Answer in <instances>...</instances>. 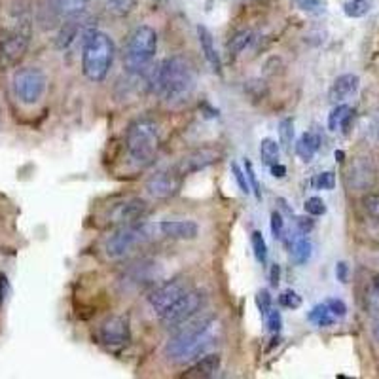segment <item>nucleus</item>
Returning <instances> with one entry per match:
<instances>
[{"mask_svg":"<svg viewBox=\"0 0 379 379\" xmlns=\"http://www.w3.org/2000/svg\"><path fill=\"white\" fill-rule=\"evenodd\" d=\"M279 141L287 150H290L294 141V121L292 118H285L279 121Z\"/></svg>","mask_w":379,"mask_h":379,"instance_id":"nucleus-30","label":"nucleus"},{"mask_svg":"<svg viewBox=\"0 0 379 379\" xmlns=\"http://www.w3.org/2000/svg\"><path fill=\"white\" fill-rule=\"evenodd\" d=\"M296 2L305 12H317L324 6V0H296Z\"/></svg>","mask_w":379,"mask_h":379,"instance_id":"nucleus-41","label":"nucleus"},{"mask_svg":"<svg viewBox=\"0 0 379 379\" xmlns=\"http://www.w3.org/2000/svg\"><path fill=\"white\" fill-rule=\"evenodd\" d=\"M362 207L368 212V217L379 220V194H368V196H364Z\"/></svg>","mask_w":379,"mask_h":379,"instance_id":"nucleus-34","label":"nucleus"},{"mask_svg":"<svg viewBox=\"0 0 379 379\" xmlns=\"http://www.w3.org/2000/svg\"><path fill=\"white\" fill-rule=\"evenodd\" d=\"M370 10H372V0H349L344 6L345 15L353 17V19L364 17Z\"/></svg>","mask_w":379,"mask_h":379,"instance_id":"nucleus-27","label":"nucleus"},{"mask_svg":"<svg viewBox=\"0 0 379 379\" xmlns=\"http://www.w3.org/2000/svg\"><path fill=\"white\" fill-rule=\"evenodd\" d=\"M232 173L235 176V183H237L239 190L243 192V194H251L253 190H251V184H249V178H246L245 169H241L237 163H232Z\"/></svg>","mask_w":379,"mask_h":379,"instance_id":"nucleus-35","label":"nucleus"},{"mask_svg":"<svg viewBox=\"0 0 379 379\" xmlns=\"http://www.w3.org/2000/svg\"><path fill=\"white\" fill-rule=\"evenodd\" d=\"M150 237V228L144 224H127L119 226L116 232L110 233V237L106 239L105 253L108 258L119 260L133 251L135 246L142 245Z\"/></svg>","mask_w":379,"mask_h":379,"instance_id":"nucleus-6","label":"nucleus"},{"mask_svg":"<svg viewBox=\"0 0 379 379\" xmlns=\"http://www.w3.org/2000/svg\"><path fill=\"white\" fill-rule=\"evenodd\" d=\"M31 44V27H17L6 31L0 40V67L12 69L22 61Z\"/></svg>","mask_w":379,"mask_h":379,"instance_id":"nucleus-9","label":"nucleus"},{"mask_svg":"<svg viewBox=\"0 0 379 379\" xmlns=\"http://www.w3.org/2000/svg\"><path fill=\"white\" fill-rule=\"evenodd\" d=\"M158 51V33L148 25L137 27L124 46V67L127 72H141L146 69Z\"/></svg>","mask_w":379,"mask_h":379,"instance_id":"nucleus-5","label":"nucleus"},{"mask_svg":"<svg viewBox=\"0 0 379 379\" xmlns=\"http://www.w3.org/2000/svg\"><path fill=\"white\" fill-rule=\"evenodd\" d=\"M220 323L214 315L192 317L190 321L178 326L175 336L169 337L165 344V357L175 364L196 362L197 358L211 351L218 344Z\"/></svg>","mask_w":379,"mask_h":379,"instance_id":"nucleus-1","label":"nucleus"},{"mask_svg":"<svg viewBox=\"0 0 379 379\" xmlns=\"http://www.w3.org/2000/svg\"><path fill=\"white\" fill-rule=\"evenodd\" d=\"M326 305L332 311V315L336 317V319H342V317L347 315V305L344 303V300H337V298H330V300H326Z\"/></svg>","mask_w":379,"mask_h":379,"instance_id":"nucleus-39","label":"nucleus"},{"mask_svg":"<svg viewBox=\"0 0 379 379\" xmlns=\"http://www.w3.org/2000/svg\"><path fill=\"white\" fill-rule=\"evenodd\" d=\"M205 305V294L201 290H194V288H188L178 300H176L169 309H165L162 315H160V321L165 328H178L180 324H184L186 321H190L192 317H196L201 308Z\"/></svg>","mask_w":379,"mask_h":379,"instance_id":"nucleus-8","label":"nucleus"},{"mask_svg":"<svg viewBox=\"0 0 379 379\" xmlns=\"http://www.w3.org/2000/svg\"><path fill=\"white\" fill-rule=\"evenodd\" d=\"M279 154H281V150H279L277 141H273V139H264L260 142V160L264 165L271 167L275 163H279Z\"/></svg>","mask_w":379,"mask_h":379,"instance_id":"nucleus-25","label":"nucleus"},{"mask_svg":"<svg viewBox=\"0 0 379 379\" xmlns=\"http://www.w3.org/2000/svg\"><path fill=\"white\" fill-rule=\"evenodd\" d=\"M251 245H253L254 258L258 260V264L264 266V264L267 262V245H266V239H264V235H262V232L254 230V232L251 233Z\"/></svg>","mask_w":379,"mask_h":379,"instance_id":"nucleus-28","label":"nucleus"},{"mask_svg":"<svg viewBox=\"0 0 379 379\" xmlns=\"http://www.w3.org/2000/svg\"><path fill=\"white\" fill-rule=\"evenodd\" d=\"M74 19H76V17H71V22L65 23V27L61 28V33L57 35L56 46L59 49H67L78 38V33H80V25H78V22H74Z\"/></svg>","mask_w":379,"mask_h":379,"instance_id":"nucleus-22","label":"nucleus"},{"mask_svg":"<svg viewBox=\"0 0 379 379\" xmlns=\"http://www.w3.org/2000/svg\"><path fill=\"white\" fill-rule=\"evenodd\" d=\"M269 171H271V175H273L275 178H285V176H287V167L281 165V163H275V165H271Z\"/></svg>","mask_w":379,"mask_h":379,"instance_id":"nucleus-45","label":"nucleus"},{"mask_svg":"<svg viewBox=\"0 0 379 379\" xmlns=\"http://www.w3.org/2000/svg\"><path fill=\"white\" fill-rule=\"evenodd\" d=\"M372 124H373V131H376V135H378V139H379V112L373 116Z\"/></svg>","mask_w":379,"mask_h":379,"instance_id":"nucleus-46","label":"nucleus"},{"mask_svg":"<svg viewBox=\"0 0 379 379\" xmlns=\"http://www.w3.org/2000/svg\"><path fill=\"white\" fill-rule=\"evenodd\" d=\"M279 303L287 309H298L302 305V296L294 292V290H287V292H283L279 296Z\"/></svg>","mask_w":379,"mask_h":379,"instance_id":"nucleus-33","label":"nucleus"},{"mask_svg":"<svg viewBox=\"0 0 379 379\" xmlns=\"http://www.w3.org/2000/svg\"><path fill=\"white\" fill-rule=\"evenodd\" d=\"M148 203L141 197H126L118 203L114 205L112 209L108 211L106 218L110 224L127 226V224H137L141 222L142 218L146 217Z\"/></svg>","mask_w":379,"mask_h":379,"instance_id":"nucleus-12","label":"nucleus"},{"mask_svg":"<svg viewBox=\"0 0 379 379\" xmlns=\"http://www.w3.org/2000/svg\"><path fill=\"white\" fill-rule=\"evenodd\" d=\"M309 321L313 324H317L319 328H328L332 324L336 323V317L332 315V311L328 309L326 303H321V305H315L309 313Z\"/></svg>","mask_w":379,"mask_h":379,"instance_id":"nucleus-23","label":"nucleus"},{"mask_svg":"<svg viewBox=\"0 0 379 379\" xmlns=\"http://www.w3.org/2000/svg\"><path fill=\"white\" fill-rule=\"evenodd\" d=\"M298 226H300V230H302L303 233H308V232H311V230H313L315 222H313V218L302 217V218H298Z\"/></svg>","mask_w":379,"mask_h":379,"instance_id":"nucleus-44","label":"nucleus"},{"mask_svg":"<svg viewBox=\"0 0 379 379\" xmlns=\"http://www.w3.org/2000/svg\"><path fill=\"white\" fill-rule=\"evenodd\" d=\"M135 6H137V0H106L108 12L114 15H118V17H124V15L131 14Z\"/></svg>","mask_w":379,"mask_h":379,"instance_id":"nucleus-29","label":"nucleus"},{"mask_svg":"<svg viewBox=\"0 0 379 379\" xmlns=\"http://www.w3.org/2000/svg\"><path fill=\"white\" fill-rule=\"evenodd\" d=\"M256 305L260 309L262 317H266L269 313V309H271V296L267 290H260L258 294H256Z\"/></svg>","mask_w":379,"mask_h":379,"instance_id":"nucleus-40","label":"nucleus"},{"mask_svg":"<svg viewBox=\"0 0 379 379\" xmlns=\"http://www.w3.org/2000/svg\"><path fill=\"white\" fill-rule=\"evenodd\" d=\"M358 85H360V80H358L357 74H342V76H337L332 82L330 90H328V101L334 103V105L344 103V101H347V99L353 97L358 92Z\"/></svg>","mask_w":379,"mask_h":379,"instance_id":"nucleus-17","label":"nucleus"},{"mask_svg":"<svg viewBox=\"0 0 379 379\" xmlns=\"http://www.w3.org/2000/svg\"><path fill=\"white\" fill-rule=\"evenodd\" d=\"M49 2H51V10L65 19L78 17L90 4V0H49Z\"/></svg>","mask_w":379,"mask_h":379,"instance_id":"nucleus-20","label":"nucleus"},{"mask_svg":"<svg viewBox=\"0 0 379 379\" xmlns=\"http://www.w3.org/2000/svg\"><path fill=\"white\" fill-rule=\"evenodd\" d=\"M0 302H2V281H0Z\"/></svg>","mask_w":379,"mask_h":379,"instance_id":"nucleus-50","label":"nucleus"},{"mask_svg":"<svg viewBox=\"0 0 379 379\" xmlns=\"http://www.w3.org/2000/svg\"><path fill=\"white\" fill-rule=\"evenodd\" d=\"M311 254H313V245L311 241L305 237L298 239L294 245H292V251H290V258L294 260V264L298 266H303L311 260Z\"/></svg>","mask_w":379,"mask_h":379,"instance_id":"nucleus-21","label":"nucleus"},{"mask_svg":"<svg viewBox=\"0 0 379 379\" xmlns=\"http://www.w3.org/2000/svg\"><path fill=\"white\" fill-rule=\"evenodd\" d=\"M222 366V358L220 355L214 353H207L201 358H197L194 364L190 366L188 370L183 373V378L186 379H209L212 376H217V372Z\"/></svg>","mask_w":379,"mask_h":379,"instance_id":"nucleus-16","label":"nucleus"},{"mask_svg":"<svg viewBox=\"0 0 379 379\" xmlns=\"http://www.w3.org/2000/svg\"><path fill=\"white\" fill-rule=\"evenodd\" d=\"M222 152L214 146H203L197 148V150H192L190 154H186L176 163V167L180 169V173L184 176L192 175V173H197V171H203V169L211 167L212 163H217L220 160Z\"/></svg>","mask_w":379,"mask_h":379,"instance_id":"nucleus-14","label":"nucleus"},{"mask_svg":"<svg viewBox=\"0 0 379 379\" xmlns=\"http://www.w3.org/2000/svg\"><path fill=\"white\" fill-rule=\"evenodd\" d=\"M279 277H281V267L277 266V264H273V266H271V271H269V285L273 288L279 287Z\"/></svg>","mask_w":379,"mask_h":379,"instance_id":"nucleus-43","label":"nucleus"},{"mask_svg":"<svg viewBox=\"0 0 379 379\" xmlns=\"http://www.w3.org/2000/svg\"><path fill=\"white\" fill-rule=\"evenodd\" d=\"M253 42H254L253 31H239V33H235V35L232 36V40L228 42V51H230L232 56H239V53H243Z\"/></svg>","mask_w":379,"mask_h":379,"instance_id":"nucleus-24","label":"nucleus"},{"mask_svg":"<svg viewBox=\"0 0 379 379\" xmlns=\"http://www.w3.org/2000/svg\"><path fill=\"white\" fill-rule=\"evenodd\" d=\"M197 36H199V46H201V51H203L207 63L211 65L212 71L220 72V69H222V61H220V56H218L211 31L207 27H203V25H199V27H197Z\"/></svg>","mask_w":379,"mask_h":379,"instance_id":"nucleus-18","label":"nucleus"},{"mask_svg":"<svg viewBox=\"0 0 379 379\" xmlns=\"http://www.w3.org/2000/svg\"><path fill=\"white\" fill-rule=\"evenodd\" d=\"M245 173L246 178H249V184H251V190L256 199H262V188L260 183H258V176H256V171H254V165L251 160H245Z\"/></svg>","mask_w":379,"mask_h":379,"instance_id":"nucleus-32","label":"nucleus"},{"mask_svg":"<svg viewBox=\"0 0 379 379\" xmlns=\"http://www.w3.org/2000/svg\"><path fill=\"white\" fill-rule=\"evenodd\" d=\"M373 337H376V342H378L379 344V321L376 324H373Z\"/></svg>","mask_w":379,"mask_h":379,"instance_id":"nucleus-47","label":"nucleus"},{"mask_svg":"<svg viewBox=\"0 0 379 379\" xmlns=\"http://www.w3.org/2000/svg\"><path fill=\"white\" fill-rule=\"evenodd\" d=\"M160 142H162V135L154 118L142 116L135 119L126 135V150L131 163L137 167H148L158 155Z\"/></svg>","mask_w":379,"mask_h":379,"instance_id":"nucleus-4","label":"nucleus"},{"mask_svg":"<svg viewBox=\"0 0 379 379\" xmlns=\"http://www.w3.org/2000/svg\"><path fill=\"white\" fill-rule=\"evenodd\" d=\"M158 228L165 237L175 241H192L199 235V226L194 220H163Z\"/></svg>","mask_w":379,"mask_h":379,"instance_id":"nucleus-15","label":"nucleus"},{"mask_svg":"<svg viewBox=\"0 0 379 379\" xmlns=\"http://www.w3.org/2000/svg\"><path fill=\"white\" fill-rule=\"evenodd\" d=\"M336 277H337V281H339V283L349 281V266H347L345 262H337Z\"/></svg>","mask_w":379,"mask_h":379,"instance_id":"nucleus-42","label":"nucleus"},{"mask_svg":"<svg viewBox=\"0 0 379 379\" xmlns=\"http://www.w3.org/2000/svg\"><path fill=\"white\" fill-rule=\"evenodd\" d=\"M319 148H321V137L313 131H305L296 142V154L298 158H302L303 162H311L319 152Z\"/></svg>","mask_w":379,"mask_h":379,"instance_id":"nucleus-19","label":"nucleus"},{"mask_svg":"<svg viewBox=\"0 0 379 379\" xmlns=\"http://www.w3.org/2000/svg\"><path fill=\"white\" fill-rule=\"evenodd\" d=\"M353 112L351 106L344 105V103H339V105L334 106V110L328 114V129L330 131H337V129H342L344 126L345 118Z\"/></svg>","mask_w":379,"mask_h":379,"instance_id":"nucleus-26","label":"nucleus"},{"mask_svg":"<svg viewBox=\"0 0 379 379\" xmlns=\"http://www.w3.org/2000/svg\"><path fill=\"white\" fill-rule=\"evenodd\" d=\"M271 233H273L275 239H283V233H285V220H283L281 212L273 211L271 212Z\"/></svg>","mask_w":379,"mask_h":379,"instance_id":"nucleus-38","label":"nucleus"},{"mask_svg":"<svg viewBox=\"0 0 379 379\" xmlns=\"http://www.w3.org/2000/svg\"><path fill=\"white\" fill-rule=\"evenodd\" d=\"M116 56L112 38L95 28H85L82 44V71L90 82H103L110 71Z\"/></svg>","mask_w":379,"mask_h":379,"instance_id":"nucleus-3","label":"nucleus"},{"mask_svg":"<svg viewBox=\"0 0 379 379\" xmlns=\"http://www.w3.org/2000/svg\"><path fill=\"white\" fill-rule=\"evenodd\" d=\"M186 290H188V287H186V283L183 279H173V281L163 283V285H160L150 292L148 305L154 309L158 315H162L163 311L171 308Z\"/></svg>","mask_w":379,"mask_h":379,"instance_id":"nucleus-13","label":"nucleus"},{"mask_svg":"<svg viewBox=\"0 0 379 379\" xmlns=\"http://www.w3.org/2000/svg\"><path fill=\"white\" fill-rule=\"evenodd\" d=\"M99 344H103L106 349H121L131 342V328H129V321L124 315H114L106 319L105 323L99 326L97 332Z\"/></svg>","mask_w":379,"mask_h":379,"instance_id":"nucleus-11","label":"nucleus"},{"mask_svg":"<svg viewBox=\"0 0 379 379\" xmlns=\"http://www.w3.org/2000/svg\"><path fill=\"white\" fill-rule=\"evenodd\" d=\"M336 158L342 162V160H344V152H336Z\"/></svg>","mask_w":379,"mask_h":379,"instance_id":"nucleus-49","label":"nucleus"},{"mask_svg":"<svg viewBox=\"0 0 379 379\" xmlns=\"http://www.w3.org/2000/svg\"><path fill=\"white\" fill-rule=\"evenodd\" d=\"M183 183L184 175L180 173V169L173 165V167L155 171L154 175L146 180V192L155 199H169L180 192Z\"/></svg>","mask_w":379,"mask_h":379,"instance_id":"nucleus-10","label":"nucleus"},{"mask_svg":"<svg viewBox=\"0 0 379 379\" xmlns=\"http://www.w3.org/2000/svg\"><path fill=\"white\" fill-rule=\"evenodd\" d=\"M197 72L190 59L175 56L165 59L152 80L154 92L169 106H183L196 92Z\"/></svg>","mask_w":379,"mask_h":379,"instance_id":"nucleus-2","label":"nucleus"},{"mask_svg":"<svg viewBox=\"0 0 379 379\" xmlns=\"http://www.w3.org/2000/svg\"><path fill=\"white\" fill-rule=\"evenodd\" d=\"M267 330L271 334H279L283 328V315L277 311V309H269V313L266 315Z\"/></svg>","mask_w":379,"mask_h":379,"instance_id":"nucleus-36","label":"nucleus"},{"mask_svg":"<svg viewBox=\"0 0 379 379\" xmlns=\"http://www.w3.org/2000/svg\"><path fill=\"white\" fill-rule=\"evenodd\" d=\"M12 87H14L15 99L22 105H36L46 93L48 87V78L40 69L35 67H25L14 74L12 80Z\"/></svg>","mask_w":379,"mask_h":379,"instance_id":"nucleus-7","label":"nucleus"},{"mask_svg":"<svg viewBox=\"0 0 379 379\" xmlns=\"http://www.w3.org/2000/svg\"><path fill=\"white\" fill-rule=\"evenodd\" d=\"M303 209H305V212H308L309 217H323V214H326V203H324L321 197L317 196L305 199Z\"/></svg>","mask_w":379,"mask_h":379,"instance_id":"nucleus-31","label":"nucleus"},{"mask_svg":"<svg viewBox=\"0 0 379 379\" xmlns=\"http://www.w3.org/2000/svg\"><path fill=\"white\" fill-rule=\"evenodd\" d=\"M313 184H315L317 190H334V186H336V175L332 171H324V173L317 176Z\"/></svg>","mask_w":379,"mask_h":379,"instance_id":"nucleus-37","label":"nucleus"},{"mask_svg":"<svg viewBox=\"0 0 379 379\" xmlns=\"http://www.w3.org/2000/svg\"><path fill=\"white\" fill-rule=\"evenodd\" d=\"M373 290H376V292H378L379 294V275H376V277H373Z\"/></svg>","mask_w":379,"mask_h":379,"instance_id":"nucleus-48","label":"nucleus"}]
</instances>
